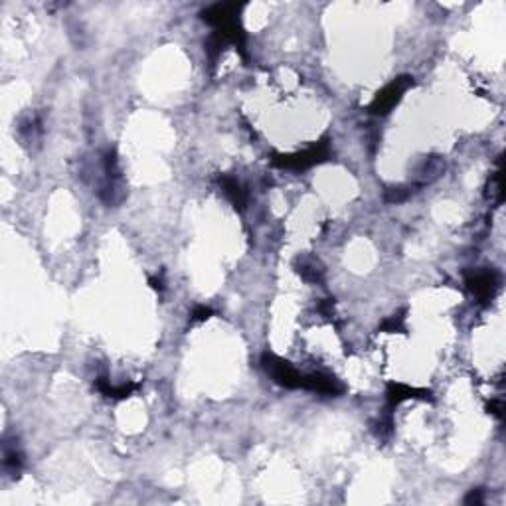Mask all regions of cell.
Instances as JSON below:
<instances>
[{"instance_id": "obj_1", "label": "cell", "mask_w": 506, "mask_h": 506, "mask_svg": "<svg viewBox=\"0 0 506 506\" xmlns=\"http://www.w3.org/2000/svg\"><path fill=\"white\" fill-rule=\"evenodd\" d=\"M265 362H267L265 366H267L271 378H273L275 382L287 386V388H301V384H303V376L299 374L293 366H289L287 362H283L279 358L273 356L265 358Z\"/></svg>"}, {"instance_id": "obj_2", "label": "cell", "mask_w": 506, "mask_h": 506, "mask_svg": "<svg viewBox=\"0 0 506 506\" xmlns=\"http://www.w3.org/2000/svg\"><path fill=\"white\" fill-rule=\"evenodd\" d=\"M403 81H396V83H392V86H388L386 88V91H382L380 95L376 97V101H374V109L376 113H386L390 107H393V103L400 99V95H402V91H403Z\"/></svg>"}]
</instances>
